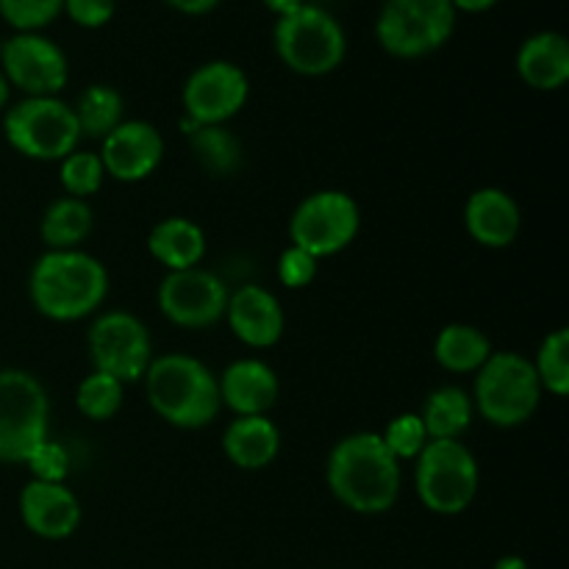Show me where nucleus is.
<instances>
[{"instance_id": "nucleus-28", "label": "nucleus", "mask_w": 569, "mask_h": 569, "mask_svg": "<svg viewBox=\"0 0 569 569\" xmlns=\"http://www.w3.org/2000/svg\"><path fill=\"white\" fill-rule=\"evenodd\" d=\"M533 372L539 378L542 392L553 398H567L569 395V331L556 328L542 339L537 350V359L531 361Z\"/></svg>"}, {"instance_id": "nucleus-16", "label": "nucleus", "mask_w": 569, "mask_h": 569, "mask_svg": "<svg viewBox=\"0 0 569 569\" xmlns=\"http://www.w3.org/2000/svg\"><path fill=\"white\" fill-rule=\"evenodd\" d=\"M20 517L33 537L61 542L78 531L83 511L70 487L31 478L20 492Z\"/></svg>"}, {"instance_id": "nucleus-6", "label": "nucleus", "mask_w": 569, "mask_h": 569, "mask_svg": "<svg viewBox=\"0 0 569 569\" xmlns=\"http://www.w3.org/2000/svg\"><path fill=\"white\" fill-rule=\"evenodd\" d=\"M459 11L450 0H383L376 39L392 59H426L456 33Z\"/></svg>"}, {"instance_id": "nucleus-25", "label": "nucleus", "mask_w": 569, "mask_h": 569, "mask_svg": "<svg viewBox=\"0 0 569 569\" xmlns=\"http://www.w3.org/2000/svg\"><path fill=\"white\" fill-rule=\"evenodd\" d=\"M94 214L87 200L59 198L44 209L39 220V237L48 250H78L92 233Z\"/></svg>"}, {"instance_id": "nucleus-29", "label": "nucleus", "mask_w": 569, "mask_h": 569, "mask_svg": "<svg viewBox=\"0 0 569 569\" xmlns=\"http://www.w3.org/2000/svg\"><path fill=\"white\" fill-rule=\"evenodd\" d=\"M122 395H126V383L106 376V372L92 370L78 383L76 406L87 420L106 422L117 417V411L122 409Z\"/></svg>"}, {"instance_id": "nucleus-9", "label": "nucleus", "mask_w": 569, "mask_h": 569, "mask_svg": "<svg viewBox=\"0 0 569 569\" xmlns=\"http://www.w3.org/2000/svg\"><path fill=\"white\" fill-rule=\"evenodd\" d=\"M50 400L28 370H0V465H26L48 439Z\"/></svg>"}, {"instance_id": "nucleus-23", "label": "nucleus", "mask_w": 569, "mask_h": 569, "mask_svg": "<svg viewBox=\"0 0 569 569\" xmlns=\"http://www.w3.org/2000/svg\"><path fill=\"white\" fill-rule=\"evenodd\" d=\"M181 128L189 139L192 156L198 159V164L203 167L206 172H211V176H217V178H228V176H233V172H239V167H242L244 148L231 128L228 126H194V122L187 120V117H183Z\"/></svg>"}, {"instance_id": "nucleus-3", "label": "nucleus", "mask_w": 569, "mask_h": 569, "mask_svg": "<svg viewBox=\"0 0 569 569\" xmlns=\"http://www.w3.org/2000/svg\"><path fill=\"white\" fill-rule=\"evenodd\" d=\"M148 403L172 428L198 431L220 415L217 376L200 359L187 353L153 356L142 376Z\"/></svg>"}, {"instance_id": "nucleus-33", "label": "nucleus", "mask_w": 569, "mask_h": 569, "mask_svg": "<svg viewBox=\"0 0 569 569\" xmlns=\"http://www.w3.org/2000/svg\"><path fill=\"white\" fill-rule=\"evenodd\" d=\"M26 467L31 470L33 481H48V483H64L67 472H70V453L64 445L44 439L31 456H28Z\"/></svg>"}, {"instance_id": "nucleus-14", "label": "nucleus", "mask_w": 569, "mask_h": 569, "mask_svg": "<svg viewBox=\"0 0 569 569\" xmlns=\"http://www.w3.org/2000/svg\"><path fill=\"white\" fill-rule=\"evenodd\" d=\"M228 287L217 272L192 267V270L167 272L159 283V311L178 328L203 331L226 317Z\"/></svg>"}, {"instance_id": "nucleus-12", "label": "nucleus", "mask_w": 569, "mask_h": 569, "mask_svg": "<svg viewBox=\"0 0 569 569\" xmlns=\"http://www.w3.org/2000/svg\"><path fill=\"white\" fill-rule=\"evenodd\" d=\"M0 72L26 98H59L70 81V61L44 33H11L0 48Z\"/></svg>"}, {"instance_id": "nucleus-34", "label": "nucleus", "mask_w": 569, "mask_h": 569, "mask_svg": "<svg viewBox=\"0 0 569 569\" xmlns=\"http://www.w3.org/2000/svg\"><path fill=\"white\" fill-rule=\"evenodd\" d=\"M320 270V259H315L306 250L289 244L281 256H278V281L287 289H306L317 278Z\"/></svg>"}, {"instance_id": "nucleus-35", "label": "nucleus", "mask_w": 569, "mask_h": 569, "mask_svg": "<svg viewBox=\"0 0 569 569\" xmlns=\"http://www.w3.org/2000/svg\"><path fill=\"white\" fill-rule=\"evenodd\" d=\"M117 0H64V11L61 14L70 17L78 28H89V31H98V28L109 26L114 20Z\"/></svg>"}, {"instance_id": "nucleus-13", "label": "nucleus", "mask_w": 569, "mask_h": 569, "mask_svg": "<svg viewBox=\"0 0 569 569\" xmlns=\"http://www.w3.org/2000/svg\"><path fill=\"white\" fill-rule=\"evenodd\" d=\"M250 98L248 72L226 59H214L189 72L181 89L183 117L194 126H226Z\"/></svg>"}, {"instance_id": "nucleus-20", "label": "nucleus", "mask_w": 569, "mask_h": 569, "mask_svg": "<svg viewBox=\"0 0 569 569\" xmlns=\"http://www.w3.org/2000/svg\"><path fill=\"white\" fill-rule=\"evenodd\" d=\"M517 76L537 92H559L569 81V42L561 31H537L517 48Z\"/></svg>"}, {"instance_id": "nucleus-1", "label": "nucleus", "mask_w": 569, "mask_h": 569, "mask_svg": "<svg viewBox=\"0 0 569 569\" xmlns=\"http://www.w3.org/2000/svg\"><path fill=\"white\" fill-rule=\"evenodd\" d=\"M326 481L345 509L367 517L387 515L400 498V461L389 453L381 433H350L328 453Z\"/></svg>"}, {"instance_id": "nucleus-40", "label": "nucleus", "mask_w": 569, "mask_h": 569, "mask_svg": "<svg viewBox=\"0 0 569 569\" xmlns=\"http://www.w3.org/2000/svg\"><path fill=\"white\" fill-rule=\"evenodd\" d=\"M9 98H11V87L3 78V72H0V111L9 109Z\"/></svg>"}, {"instance_id": "nucleus-39", "label": "nucleus", "mask_w": 569, "mask_h": 569, "mask_svg": "<svg viewBox=\"0 0 569 569\" xmlns=\"http://www.w3.org/2000/svg\"><path fill=\"white\" fill-rule=\"evenodd\" d=\"M492 569H531V567H528V561L522 559V556H500Z\"/></svg>"}, {"instance_id": "nucleus-18", "label": "nucleus", "mask_w": 569, "mask_h": 569, "mask_svg": "<svg viewBox=\"0 0 569 569\" xmlns=\"http://www.w3.org/2000/svg\"><path fill=\"white\" fill-rule=\"evenodd\" d=\"M465 226L481 248L503 250L515 244L522 231L520 203L500 187L476 189L467 198Z\"/></svg>"}, {"instance_id": "nucleus-11", "label": "nucleus", "mask_w": 569, "mask_h": 569, "mask_svg": "<svg viewBox=\"0 0 569 569\" xmlns=\"http://www.w3.org/2000/svg\"><path fill=\"white\" fill-rule=\"evenodd\" d=\"M89 359L98 372L122 383L142 381L153 361V339L131 311H103L89 328Z\"/></svg>"}, {"instance_id": "nucleus-5", "label": "nucleus", "mask_w": 569, "mask_h": 569, "mask_svg": "<svg viewBox=\"0 0 569 569\" xmlns=\"http://www.w3.org/2000/svg\"><path fill=\"white\" fill-rule=\"evenodd\" d=\"M415 465L417 498L431 515H465L481 487V467L461 439H431Z\"/></svg>"}, {"instance_id": "nucleus-15", "label": "nucleus", "mask_w": 569, "mask_h": 569, "mask_svg": "<svg viewBox=\"0 0 569 569\" xmlns=\"http://www.w3.org/2000/svg\"><path fill=\"white\" fill-rule=\"evenodd\" d=\"M100 161L106 176L120 183H139L159 170L164 159V137L144 120H122L106 139H100Z\"/></svg>"}, {"instance_id": "nucleus-24", "label": "nucleus", "mask_w": 569, "mask_h": 569, "mask_svg": "<svg viewBox=\"0 0 569 569\" xmlns=\"http://www.w3.org/2000/svg\"><path fill=\"white\" fill-rule=\"evenodd\" d=\"M492 353L495 350L487 333L467 322H450L437 333V342H433L437 365L448 372H459V376L478 372Z\"/></svg>"}, {"instance_id": "nucleus-22", "label": "nucleus", "mask_w": 569, "mask_h": 569, "mask_svg": "<svg viewBox=\"0 0 569 569\" xmlns=\"http://www.w3.org/2000/svg\"><path fill=\"white\" fill-rule=\"evenodd\" d=\"M148 253L167 272L192 270L206 256V233L189 217H164L148 233Z\"/></svg>"}, {"instance_id": "nucleus-30", "label": "nucleus", "mask_w": 569, "mask_h": 569, "mask_svg": "<svg viewBox=\"0 0 569 569\" xmlns=\"http://www.w3.org/2000/svg\"><path fill=\"white\" fill-rule=\"evenodd\" d=\"M59 181L67 198H92L106 181L103 161H100L98 153H89V150H72L70 156L59 161Z\"/></svg>"}, {"instance_id": "nucleus-8", "label": "nucleus", "mask_w": 569, "mask_h": 569, "mask_svg": "<svg viewBox=\"0 0 569 569\" xmlns=\"http://www.w3.org/2000/svg\"><path fill=\"white\" fill-rule=\"evenodd\" d=\"M3 137L26 159L61 161L78 150L81 128L61 98H22L3 111Z\"/></svg>"}, {"instance_id": "nucleus-10", "label": "nucleus", "mask_w": 569, "mask_h": 569, "mask_svg": "<svg viewBox=\"0 0 569 569\" xmlns=\"http://www.w3.org/2000/svg\"><path fill=\"white\" fill-rule=\"evenodd\" d=\"M359 228V203L342 189H320L292 211L289 242L315 259H331L353 244Z\"/></svg>"}, {"instance_id": "nucleus-4", "label": "nucleus", "mask_w": 569, "mask_h": 569, "mask_svg": "<svg viewBox=\"0 0 569 569\" xmlns=\"http://www.w3.org/2000/svg\"><path fill=\"white\" fill-rule=\"evenodd\" d=\"M272 48L292 72L322 78L342 67L348 56V33L326 6L303 3L289 14L276 17Z\"/></svg>"}, {"instance_id": "nucleus-21", "label": "nucleus", "mask_w": 569, "mask_h": 569, "mask_svg": "<svg viewBox=\"0 0 569 569\" xmlns=\"http://www.w3.org/2000/svg\"><path fill=\"white\" fill-rule=\"evenodd\" d=\"M222 450L239 470H264L281 453V431L267 415L233 417L222 433Z\"/></svg>"}, {"instance_id": "nucleus-32", "label": "nucleus", "mask_w": 569, "mask_h": 569, "mask_svg": "<svg viewBox=\"0 0 569 569\" xmlns=\"http://www.w3.org/2000/svg\"><path fill=\"white\" fill-rule=\"evenodd\" d=\"M381 439L398 461H415L426 450V445L431 442L426 426H422V417L415 415V411L395 417L387 426V431L381 433Z\"/></svg>"}, {"instance_id": "nucleus-17", "label": "nucleus", "mask_w": 569, "mask_h": 569, "mask_svg": "<svg viewBox=\"0 0 569 569\" xmlns=\"http://www.w3.org/2000/svg\"><path fill=\"white\" fill-rule=\"evenodd\" d=\"M226 320L231 326L233 337L256 350L272 348V345L281 342L283 328H287L281 300L270 289L256 287V283H244L237 292L228 295Z\"/></svg>"}, {"instance_id": "nucleus-19", "label": "nucleus", "mask_w": 569, "mask_h": 569, "mask_svg": "<svg viewBox=\"0 0 569 569\" xmlns=\"http://www.w3.org/2000/svg\"><path fill=\"white\" fill-rule=\"evenodd\" d=\"M220 403L237 417L267 415L281 395V381L276 370L261 359H239L217 378Z\"/></svg>"}, {"instance_id": "nucleus-41", "label": "nucleus", "mask_w": 569, "mask_h": 569, "mask_svg": "<svg viewBox=\"0 0 569 569\" xmlns=\"http://www.w3.org/2000/svg\"><path fill=\"white\" fill-rule=\"evenodd\" d=\"M309 3H315V6H328V3H333V0H309Z\"/></svg>"}, {"instance_id": "nucleus-37", "label": "nucleus", "mask_w": 569, "mask_h": 569, "mask_svg": "<svg viewBox=\"0 0 569 569\" xmlns=\"http://www.w3.org/2000/svg\"><path fill=\"white\" fill-rule=\"evenodd\" d=\"M450 3L459 14H483V11H492L500 0H450Z\"/></svg>"}, {"instance_id": "nucleus-36", "label": "nucleus", "mask_w": 569, "mask_h": 569, "mask_svg": "<svg viewBox=\"0 0 569 569\" xmlns=\"http://www.w3.org/2000/svg\"><path fill=\"white\" fill-rule=\"evenodd\" d=\"M164 6H170L172 11L187 17H203L211 14L214 9H220L222 0H161Z\"/></svg>"}, {"instance_id": "nucleus-7", "label": "nucleus", "mask_w": 569, "mask_h": 569, "mask_svg": "<svg viewBox=\"0 0 569 569\" xmlns=\"http://www.w3.org/2000/svg\"><path fill=\"white\" fill-rule=\"evenodd\" d=\"M542 387L533 365L515 350H500L478 370L472 406L495 428L526 426L539 409Z\"/></svg>"}, {"instance_id": "nucleus-38", "label": "nucleus", "mask_w": 569, "mask_h": 569, "mask_svg": "<svg viewBox=\"0 0 569 569\" xmlns=\"http://www.w3.org/2000/svg\"><path fill=\"white\" fill-rule=\"evenodd\" d=\"M261 3H264L276 17H283L289 14V11L300 9L303 3H309V0H261Z\"/></svg>"}, {"instance_id": "nucleus-26", "label": "nucleus", "mask_w": 569, "mask_h": 569, "mask_svg": "<svg viewBox=\"0 0 569 569\" xmlns=\"http://www.w3.org/2000/svg\"><path fill=\"white\" fill-rule=\"evenodd\" d=\"M420 417L428 439H461L467 428L472 426L476 406H472V398L465 389L439 387L428 395Z\"/></svg>"}, {"instance_id": "nucleus-31", "label": "nucleus", "mask_w": 569, "mask_h": 569, "mask_svg": "<svg viewBox=\"0 0 569 569\" xmlns=\"http://www.w3.org/2000/svg\"><path fill=\"white\" fill-rule=\"evenodd\" d=\"M64 11V0H0V17L14 33H42Z\"/></svg>"}, {"instance_id": "nucleus-27", "label": "nucleus", "mask_w": 569, "mask_h": 569, "mask_svg": "<svg viewBox=\"0 0 569 569\" xmlns=\"http://www.w3.org/2000/svg\"><path fill=\"white\" fill-rule=\"evenodd\" d=\"M72 111H76L81 137L106 139L126 120V100L109 83H89L78 94V103L72 106Z\"/></svg>"}, {"instance_id": "nucleus-2", "label": "nucleus", "mask_w": 569, "mask_h": 569, "mask_svg": "<svg viewBox=\"0 0 569 569\" xmlns=\"http://www.w3.org/2000/svg\"><path fill=\"white\" fill-rule=\"evenodd\" d=\"M109 295V270L92 253L48 250L39 256L28 278L33 309L56 322H76L94 315Z\"/></svg>"}]
</instances>
